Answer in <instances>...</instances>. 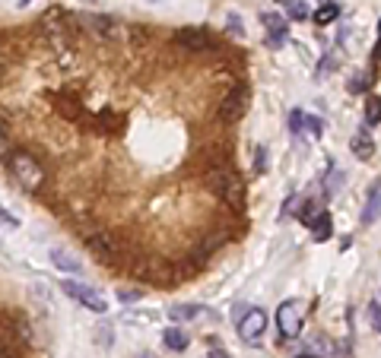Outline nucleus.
<instances>
[{
    "mask_svg": "<svg viewBox=\"0 0 381 358\" xmlns=\"http://www.w3.org/2000/svg\"><path fill=\"white\" fill-rule=\"evenodd\" d=\"M7 165H10V174H13V181L22 187V191H29V193H38V191L45 187V181H48V174H45V165L32 156V152H26V149L10 152Z\"/></svg>",
    "mask_w": 381,
    "mask_h": 358,
    "instance_id": "1",
    "label": "nucleus"
},
{
    "mask_svg": "<svg viewBox=\"0 0 381 358\" xmlns=\"http://www.w3.org/2000/svg\"><path fill=\"white\" fill-rule=\"evenodd\" d=\"M203 187H207L210 193H216L229 209L245 207V181L238 178L236 172H229V168H213V172H207Z\"/></svg>",
    "mask_w": 381,
    "mask_h": 358,
    "instance_id": "2",
    "label": "nucleus"
},
{
    "mask_svg": "<svg viewBox=\"0 0 381 358\" xmlns=\"http://www.w3.org/2000/svg\"><path fill=\"white\" fill-rule=\"evenodd\" d=\"M61 289H64V295L73 298V301L80 304V308L92 311V314H105V311H108V301H105V295H102V292H96V289H89L86 283H73V279H64Z\"/></svg>",
    "mask_w": 381,
    "mask_h": 358,
    "instance_id": "3",
    "label": "nucleus"
},
{
    "mask_svg": "<svg viewBox=\"0 0 381 358\" xmlns=\"http://www.w3.org/2000/svg\"><path fill=\"white\" fill-rule=\"evenodd\" d=\"M264 333H267V314H264L261 308H245L242 314H238V336H242V343H261Z\"/></svg>",
    "mask_w": 381,
    "mask_h": 358,
    "instance_id": "4",
    "label": "nucleus"
},
{
    "mask_svg": "<svg viewBox=\"0 0 381 358\" xmlns=\"http://www.w3.org/2000/svg\"><path fill=\"white\" fill-rule=\"evenodd\" d=\"M277 327L286 339L299 336V333H302V308H299L296 301H283L277 308Z\"/></svg>",
    "mask_w": 381,
    "mask_h": 358,
    "instance_id": "5",
    "label": "nucleus"
},
{
    "mask_svg": "<svg viewBox=\"0 0 381 358\" xmlns=\"http://www.w3.org/2000/svg\"><path fill=\"white\" fill-rule=\"evenodd\" d=\"M245 108H248V98H245L242 89H232L226 98L220 102V108H216V114H220L222 124H236V121H242Z\"/></svg>",
    "mask_w": 381,
    "mask_h": 358,
    "instance_id": "6",
    "label": "nucleus"
},
{
    "mask_svg": "<svg viewBox=\"0 0 381 358\" xmlns=\"http://www.w3.org/2000/svg\"><path fill=\"white\" fill-rule=\"evenodd\" d=\"M175 42L178 45H185V48H191V51H210L213 48V38H210L203 29H178L175 32Z\"/></svg>",
    "mask_w": 381,
    "mask_h": 358,
    "instance_id": "7",
    "label": "nucleus"
},
{
    "mask_svg": "<svg viewBox=\"0 0 381 358\" xmlns=\"http://www.w3.org/2000/svg\"><path fill=\"white\" fill-rule=\"evenodd\" d=\"M261 20H264V26H267V42H271V45H283L286 32H289V26H286L283 16H277V13H264Z\"/></svg>",
    "mask_w": 381,
    "mask_h": 358,
    "instance_id": "8",
    "label": "nucleus"
},
{
    "mask_svg": "<svg viewBox=\"0 0 381 358\" xmlns=\"http://www.w3.org/2000/svg\"><path fill=\"white\" fill-rule=\"evenodd\" d=\"M162 343H166V349H172V352H185L187 345H191V336H187L181 327H168V330L162 333Z\"/></svg>",
    "mask_w": 381,
    "mask_h": 358,
    "instance_id": "9",
    "label": "nucleus"
},
{
    "mask_svg": "<svg viewBox=\"0 0 381 358\" xmlns=\"http://www.w3.org/2000/svg\"><path fill=\"white\" fill-rule=\"evenodd\" d=\"M378 200H381V187L372 184L368 187V197H366V209H362V225H372L378 219Z\"/></svg>",
    "mask_w": 381,
    "mask_h": 358,
    "instance_id": "10",
    "label": "nucleus"
},
{
    "mask_svg": "<svg viewBox=\"0 0 381 358\" xmlns=\"http://www.w3.org/2000/svg\"><path fill=\"white\" fill-rule=\"evenodd\" d=\"M86 244H89L99 257H115V251H118V244L108 241V234H92V238H86Z\"/></svg>",
    "mask_w": 381,
    "mask_h": 358,
    "instance_id": "11",
    "label": "nucleus"
},
{
    "mask_svg": "<svg viewBox=\"0 0 381 358\" xmlns=\"http://www.w3.org/2000/svg\"><path fill=\"white\" fill-rule=\"evenodd\" d=\"M51 263H55L61 273H80V269H83V263L73 260V257L64 254V251H51Z\"/></svg>",
    "mask_w": 381,
    "mask_h": 358,
    "instance_id": "12",
    "label": "nucleus"
},
{
    "mask_svg": "<svg viewBox=\"0 0 381 358\" xmlns=\"http://www.w3.org/2000/svg\"><path fill=\"white\" fill-rule=\"evenodd\" d=\"M308 225H312V234H315V241H327V238H331V216L327 213H318L315 216L312 222H308Z\"/></svg>",
    "mask_w": 381,
    "mask_h": 358,
    "instance_id": "13",
    "label": "nucleus"
},
{
    "mask_svg": "<svg viewBox=\"0 0 381 358\" xmlns=\"http://www.w3.org/2000/svg\"><path fill=\"white\" fill-rule=\"evenodd\" d=\"M350 146H353V156H356V158H362V162L375 156V143L366 137V133H359V137H353V143H350Z\"/></svg>",
    "mask_w": 381,
    "mask_h": 358,
    "instance_id": "14",
    "label": "nucleus"
},
{
    "mask_svg": "<svg viewBox=\"0 0 381 358\" xmlns=\"http://www.w3.org/2000/svg\"><path fill=\"white\" fill-rule=\"evenodd\" d=\"M337 16H340V3H321V7L315 10V22H318V26H331Z\"/></svg>",
    "mask_w": 381,
    "mask_h": 358,
    "instance_id": "15",
    "label": "nucleus"
},
{
    "mask_svg": "<svg viewBox=\"0 0 381 358\" xmlns=\"http://www.w3.org/2000/svg\"><path fill=\"white\" fill-rule=\"evenodd\" d=\"M168 314H172V320H194V317L201 314V308H197V304H178V308H172Z\"/></svg>",
    "mask_w": 381,
    "mask_h": 358,
    "instance_id": "16",
    "label": "nucleus"
},
{
    "mask_svg": "<svg viewBox=\"0 0 381 358\" xmlns=\"http://www.w3.org/2000/svg\"><path fill=\"white\" fill-rule=\"evenodd\" d=\"M366 124H368V127H378V98H368V108H366Z\"/></svg>",
    "mask_w": 381,
    "mask_h": 358,
    "instance_id": "17",
    "label": "nucleus"
},
{
    "mask_svg": "<svg viewBox=\"0 0 381 358\" xmlns=\"http://www.w3.org/2000/svg\"><path fill=\"white\" fill-rule=\"evenodd\" d=\"M289 16L292 20H305V16H308V7H305L302 0H289Z\"/></svg>",
    "mask_w": 381,
    "mask_h": 358,
    "instance_id": "18",
    "label": "nucleus"
},
{
    "mask_svg": "<svg viewBox=\"0 0 381 358\" xmlns=\"http://www.w3.org/2000/svg\"><path fill=\"white\" fill-rule=\"evenodd\" d=\"M302 124H305V114H302V111H292V114H289V130L296 133V137L302 133Z\"/></svg>",
    "mask_w": 381,
    "mask_h": 358,
    "instance_id": "19",
    "label": "nucleus"
},
{
    "mask_svg": "<svg viewBox=\"0 0 381 358\" xmlns=\"http://www.w3.org/2000/svg\"><path fill=\"white\" fill-rule=\"evenodd\" d=\"M368 317H372V330L378 333V330H381V311H378V298H375V301L368 304Z\"/></svg>",
    "mask_w": 381,
    "mask_h": 358,
    "instance_id": "20",
    "label": "nucleus"
},
{
    "mask_svg": "<svg viewBox=\"0 0 381 358\" xmlns=\"http://www.w3.org/2000/svg\"><path fill=\"white\" fill-rule=\"evenodd\" d=\"M264 168H267V149L257 146L254 149V172H264Z\"/></svg>",
    "mask_w": 381,
    "mask_h": 358,
    "instance_id": "21",
    "label": "nucleus"
},
{
    "mask_svg": "<svg viewBox=\"0 0 381 358\" xmlns=\"http://www.w3.org/2000/svg\"><path fill=\"white\" fill-rule=\"evenodd\" d=\"M305 124H308V133H312V137H321V133H324V121H321V117H308Z\"/></svg>",
    "mask_w": 381,
    "mask_h": 358,
    "instance_id": "22",
    "label": "nucleus"
},
{
    "mask_svg": "<svg viewBox=\"0 0 381 358\" xmlns=\"http://www.w3.org/2000/svg\"><path fill=\"white\" fill-rule=\"evenodd\" d=\"M229 32H232V35H245V26H242V20H238V16L236 13H232V16H229Z\"/></svg>",
    "mask_w": 381,
    "mask_h": 358,
    "instance_id": "23",
    "label": "nucleus"
},
{
    "mask_svg": "<svg viewBox=\"0 0 381 358\" xmlns=\"http://www.w3.org/2000/svg\"><path fill=\"white\" fill-rule=\"evenodd\" d=\"M0 222H7L10 228H16V225H20V219H16V216H10V213H7V209H3V207H0Z\"/></svg>",
    "mask_w": 381,
    "mask_h": 358,
    "instance_id": "24",
    "label": "nucleus"
},
{
    "mask_svg": "<svg viewBox=\"0 0 381 358\" xmlns=\"http://www.w3.org/2000/svg\"><path fill=\"white\" fill-rule=\"evenodd\" d=\"M3 152H7V124L0 121V156H3Z\"/></svg>",
    "mask_w": 381,
    "mask_h": 358,
    "instance_id": "25",
    "label": "nucleus"
},
{
    "mask_svg": "<svg viewBox=\"0 0 381 358\" xmlns=\"http://www.w3.org/2000/svg\"><path fill=\"white\" fill-rule=\"evenodd\" d=\"M121 298H124V301H137L140 292H121Z\"/></svg>",
    "mask_w": 381,
    "mask_h": 358,
    "instance_id": "26",
    "label": "nucleus"
},
{
    "mask_svg": "<svg viewBox=\"0 0 381 358\" xmlns=\"http://www.w3.org/2000/svg\"><path fill=\"white\" fill-rule=\"evenodd\" d=\"M207 358H229V355H226V352H210Z\"/></svg>",
    "mask_w": 381,
    "mask_h": 358,
    "instance_id": "27",
    "label": "nucleus"
},
{
    "mask_svg": "<svg viewBox=\"0 0 381 358\" xmlns=\"http://www.w3.org/2000/svg\"><path fill=\"white\" fill-rule=\"evenodd\" d=\"M0 358H13V352H10V349H0Z\"/></svg>",
    "mask_w": 381,
    "mask_h": 358,
    "instance_id": "28",
    "label": "nucleus"
},
{
    "mask_svg": "<svg viewBox=\"0 0 381 358\" xmlns=\"http://www.w3.org/2000/svg\"><path fill=\"white\" fill-rule=\"evenodd\" d=\"M0 76H3V57H0Z\"/></svg>",
    "mask_w": 381,
    "mask_h": 358,
    "instance_id": "29",
    "label": "nucleus"
},
{
    "mask_svg": "<svg viewBox=\"0 0 381 358\" xmlns=\"http://www.w3.org/2000/svg\"><path fill=\"white\" fill-rule=\"evenodd\" d=\"M296 358H318V355H296Z\"/></svg>",
    "mask_w": 381,
    "mask_h": 358,
    "instance_id": "30",
    "label": "nucleus"
},
{
    "mask_svg": "<svg viewBox=\"0 0 381 358\" xmlns=\"http://www.w3.org/2000/svg\"><path fill=\"white\" fill-rule=\"evenodd\" d=\"M140 358H152V355H140Z\"/></svg>",
    "mask_w": 381,
    "mask_h": 358,
    "instance_id": "31",
    "label": "nucleus"
},
{
    "mask_svg": "<svg viewBox=\"0 0 381 358\" xmlns=\"http://www.w3.org/2000/svg\"><path fill=\"white\" fill-rule=\"evenodd\" d=\"M26 3H29V0H22V7H26Z\"/></svg>",
    "mask_w": 381,
    "mask_h": 358,
    "instance_id": "32",
    "label": "nucleus"
}]
</instances>
